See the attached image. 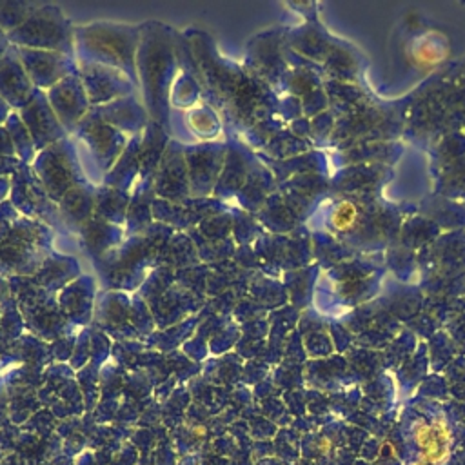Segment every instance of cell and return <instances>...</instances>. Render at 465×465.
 Returning <instances> with one entry per match:
<instances>
[{"label":"cell","mask_w":465,"mask_h":465,"mask_svg":"<svg viewBox=\"0 0 465 465\" xmlns=\"http://www.w3.org/2000/svg\"><path fill=\"white\" fill-rule=\"evenodd\" d=\"M407 56L414 65L421 69L434 67L449 56L447 38L438 31H425L411 40Z\"/></svg>","instance_id":"1"},{"label":"cell","mask_w":465,"mask_h":465,"mask_svg":"<svg viewBox=\"0 0 465 465\" xmlns=\"http://www.w3.org/2000/svg\"><path fill=\"white\" fill-rule=\"evenodd\" d=\"M360 220V209L352 200H340L329 216V223L336 232H351Z\"/></svg>","instance_id":"2"}]
</instances>
